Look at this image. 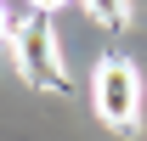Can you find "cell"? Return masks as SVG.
<instances>
[{"label": "cell", "mask_w": 147, "mask_h": 141, "mask_svg": "<svg viewBox=\"0 0 147 141\" xmlns=\"http://www.w3.org/2000/svg\"><path fill=\"white\" fill-rule=\"evenodd\" d=\"M96 113L102 124L113 130H130L136 124V107H142V73L130 68L125 56H108V62H96Z\"/></svg>", "instance_id": "cell-1"}, {"label": "cell", "mask_w": 147, "mask_h": 141, "mask_svg": "<svg viewBox=\"0 0 147 141\" xmlns=\"http://www.w3.org/2000/svg\"><path fill=\"white\" fill-rule=\"evenodd\" d=\"M17 68H23V79L40 85V90H62L68 85L62 56H57V40H51V17L34 11V17L17 28Z\"/></svg>", "instance_id": "cell-2"}, {"label": "cell", "mask_w": 147, "mask_h": 141, "mask_svg": "<svg viewBox=\"0 0 147 141\" xmlns=\"http://www.w3.org/2000/svg\"><path fill=\"white\" fill-rule=\"evenodd\" d=\"M85 11H91L102 28H125L130 23V0H85Z\"/></svg>", "instance_id": "cell-3"}, {"label": "cell", "mask_w": 147, "mask_h": 141, "mask_svg": "<svg viewBox=\"0 0 147 141\" xmlns=\"http://www.w3.org/2000/svg\"><path fill=\"white\" fill-rule=\"evenodd\" d=\"M28 6H34L40 17H51V11H62V6H68V0H28Z\"/></svg>", "instance_id": "cell-4"}, {"label": "cell", "mask_w": 147, "mask_h": 141, "mask_svg": "<svg viewBox=\"0 0 147 141\" xmlns=\"http://www.w3.org/2000/svg\"><path fill=\"white\" fill-rule=\"evenodd\" d=\"M0 34H6V6H0Z\"/></svg>", "instance_id": "cell-5"}]
</instances>
